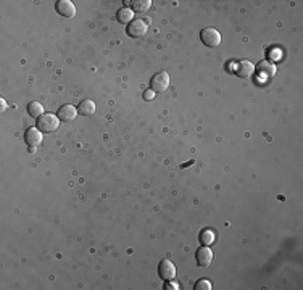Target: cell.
Listing matches in <instances>:
<instances>
[{"label":"cell","mask_w":303,"mask_h":290,"mask_svg":"<svg viewBox=\"0 0 303 290\" xmlns=\"http://www.w3.org/2000/svg\"><path fill=\"white\" fill-rule=\"evenodd\" d=\"M60 126V119L58 116L52 115V113H45L42 115L40 118H38V128L39 131H42V133H54V131L58 129Z\"/></svg>","instance_id":"1"},{"label":"cell","mask_w":303,"mask_h":290,"mask_svg":"<svg viewBox=\"0 0 303 290\" xmlns=\"http://www.w3.org/2000/svg\"><path fill=\"white\" fill-rule=\"evenodd\" d=\"M147 31H149V21L147 19L135 18L128 24V34L134 39L142 38V36H145Z\"/></svg>","instance_id":"2"},{"label":"cell","mask_w":303,"mask_h":290,"mask_svg":"<svg viewBox=\"0 0 303 290\" xmlns=\"http://www.w3.org/2000/svg\"><path fill=\"white\" fill-rule=\"evenodd\" d=\"M170 87V75L165 71L156 73L150 81V89L153 92H165Z\"/></svg>","instance_id":"3"},{"label":"cell","mask_w":303,"mask_h":290,"mask_svg":"<svg viewBox=\"0 0 303 290\" xmlns=\"http://www.w3.org/2000/svg\"><path fill=\"white\" fill-rule=\"evenodd\" d=\"M200 39L207 47H218L221 44V34L215 28H205L200 33Z\"/></svg>","instance_id":"4"},{"label":"cell","mask_w":303,"mask_h":290,"mask_svg":"<svg viewBox=\"0 0 303 290\" xmlns=\"http://www.w3.org/2000/svg\"><path fill=\"white\" fill-rule=\"evenodd\" d=\"M42 131H39L38 128H28V131L24 133V142L29 145V149H38L42 144Z\"/></svg>","instance_id":"5"},{"label":"cell","mask_w":303,"mask_h":290,"mask_svg":"<svg viewBox=\"0 0 303 290\" xmlns=\"http://www.w3.org/2000/svg\"><path fill=\"white\" fill-rule=\"evenodd\" d=\"M255 73L261 79H269L276 75V65L269 60H261L257 66H255Z\"/></svg>","instance_id":"6"},{"label":"cell","mask_w":303,"mask_h":290,"mask_svg":"<svg viewBox=\"0 0 303 290\" xmlns=\"http://www.w3.org/2000/svg\"><path fill=\"white\" fill-rule=\"evenodd\" d=\"M55 10L57 13L61 15L65 18H75L76 17V7L71 0H58L55 3Z\"/></svg>","instance_id":"7"},{"label":"cell","mask_w":303,"mask_h":290,"mask_svg":"<svg viewBox=\"0 0 303 290\" xmlns=\"http://www.w3.org/2000/svg\"><path fill=\"white\" fill-rule=\"evenodd\" d=\"M195 261L200 268L210 266L211 261H213V251L208 249L207 245H202L200 249L195 251Z\"/></svg>","instance_id":"8"},{"label":"cell","mask_w":303,"mask_h":290,"mask_svg":"<svg viewBox=\"0 0 303 290\" xmlns=\"http://www.w3.org/2000/svg\"><path fill=\"white\" fill-rule=\"evenodd\" d=\"M158 274H160V277L163 279V281H173V279L176 277V266L170 260L160 261Z\"/></svg>","instance_id":"9"},{"label":"cell","mask_w":303,"mask_h":290,"mask_svg":"<svg viewBox=\"0 0 303 290\" xmlns=\"http://www.w3.org/2000/svg\"><path fill=\"white\" fill-rule=\"evenodd\" d=\"M234 71H236V76L242 77V79H248V77L253 76L255 65H253L252 61H248V60H242V61H239L237 65H236Z\"/></svg>","instance_id":"10"},{"label":"cell","mask_w":303,"mask_h":290,"mask_svg":"<svg viewBox=\"0 0 303 290\" xmlns=\"http://www.w3.org/2000/svg\"><path fill=\"white\" fill-rule=\"evenodd\" d=\"M76 115H77V108L73 107V105H63V107H60L58 113H57V116H58L60 121H63V123H71L73 119H76Z\"/></svg>","instance_id":"11"},{"label":"cell","mask_w":303,"mask_h":290,"mask_svg":"<svg viewBox=\"0 0 303 290\" xmlns=\"http://www.w3.org/2000/svg\"><path fill=\"white\" fill-rule=\"evenodd\" d=\"M116 19H118V23H121V24H129L131 21L134 19L133 8H128V7L119 8L116 12Z\"/></svg>","instance_id":"12"},{"label":"cell","mask_w":303,"mask_h":290,"mask_svg":"<svg viewBox=\"0 0 303 290\" xmlns=\"http://www.w3.org/2000/svg\"><path fill=\"white\" fill-rule=\"evenodd\" d=\"M77 113H81L82 116H91L95 113V103L92 100H82V102L77 105Z\"/></svg>","instance_id":"13"},{"label":"cell","mask_w":303,"mask_h":290,"mask_svg":"<svg viewBox=\"0 0 303 290\" xmlns=\"http://www.w3.org/2000/svg\"><path fill=\"white\" fill-rule=\"evenodd\" d=\"M131 5H133V12L145 13L152 7V0H134V2H131Z\"/></svg>","instance_id":"14"},{"label":"cell","mask_w":303,"mask_h":290,"mask_svg":"<svg viewBox=\"0 0 303 290\" xmlns=\"http://www.w3.org/2000/svg\"><path fill=\"white\" fill-rule=\"evenodd\" d=\"M28 113L31 118H40L44 115V107L39 102H31L28 107Z\"/></svg>","instance_id":"15"},{"label":"cell","mask_w":303,"mask_h":290,"mask_svg":"<svg viewBox=\"0 0 303 290\" xmlns=\"http://www.w3.org/2000/svg\"><path fill=\"white\" fill-rule=\"evenodd\" d=\"M198 239H200V244L202 245H211L213 242H215V232L213 231H210V229H205V231H202L200 232V237H198Z\"/></svg>","instance_id":"16"},{"label":"cell","mask_w":303,"mask_h":290,"mask_svg":"<svg viewBox=\"0 0 303 290\" xmlns=\"http://www.w3.org/2000/svg\"><path fill=\"white\" fill-rule=\"evenodd\" d=\"M194 289L195 290H211V282L207 281V279H200V281L195 282Z\"/></svg>","instance_id":"17"},{"label":"cell","mask_w":303,"mask_h":290,"mask_svg":"<svg viewBox=\"0 0 303 290\" xmlns=\"http://www.w3.org/2000/svg\"><path fill=\"white\" fill-rule=\"evenodd\" d=\"M153 97H155V92L152 91V89L144 92V100H153Z\"/></svg>","instance_id":"18"},{"label":"cell","mask_w":303,"mask_h":290,"mask_svg":"<svg viewBox=\"0 0 303 290\" xmlns=\"http://www.w3.org/2000/svg\"><path fill=\"white\" fill-rule=\"evenodd\" d=\"M165 289H168V290H174V289H179V286H177V284H171V282H168L165 286Z\"/></svg>","instance_id":"19"},{"label":"cell","mask_w":303,"mask_h":290,"mask_svg":"<svg viewBox=\"0 0 303 290\" xmlns=\"http://www.w3.org/2000/svg\"><path fill=\"white\" fill-rule=\"evenodd\" d=\"M0 105H2V107H0V110H2V112H5V110H7V107H8L7 102H5L3 98H0Z\"/></svg>","instance_id":"20"}]
</instances>
